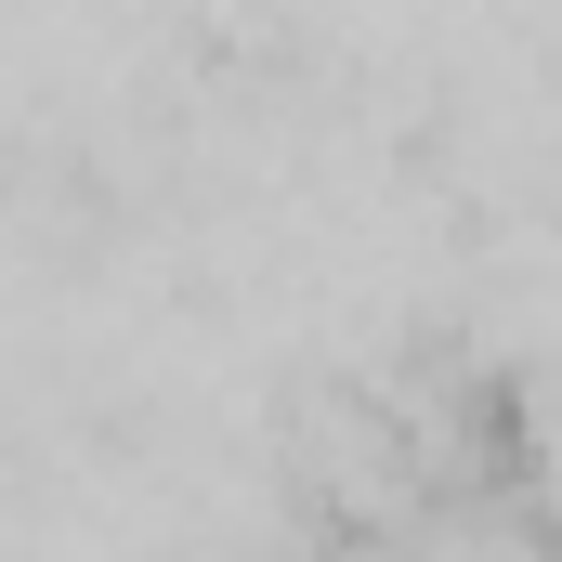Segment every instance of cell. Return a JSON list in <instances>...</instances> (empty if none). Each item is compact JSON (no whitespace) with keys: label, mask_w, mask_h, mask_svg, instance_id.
<instances>
[{"label":"cell","mask_w":562,"mask_h":562,"mask_svg":"<svg viewBox=\"0 0 562 562\" xmlns=\"http://www.w3.org/2000/svg\"><path fill=\"white\" fill-rule=\"evenodd\" d=\"M550 537H562V524H550Z\"/></svg>","instance_id":"1"}]
</instances>
